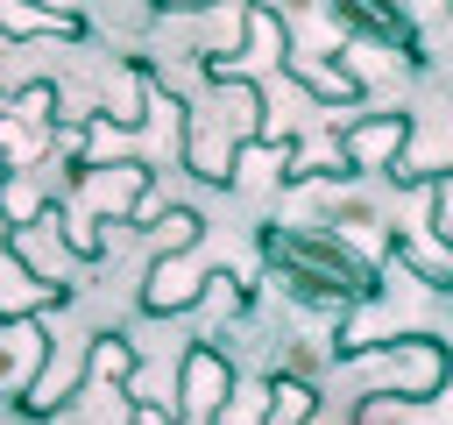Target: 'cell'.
Listing matches in <instances>:
<instances>
[{"mask_svg": "<svg viewBox=\"0 0 453 425\" xmlns=\"http://www.w3.org/2000/svg\"><path fill=\"white\" fill-rule=\"evenodd\" d=\"M255 248H262V269L283 298L311 305V312H361L382 298V276L368 255H354L340 234L326 227H297V220H262L255 227Z\"/></svg>", "mask_w": 453, "mask_h": 425, "instance_id": "1", "label": "cell"}, {"mask_svg": "<svg viewBox=\"0 0 453 425\" xmlns=\"http://www.w3.org/2000/svg\"><path fill=\"white\" fill-rule=\"evenodd\" d=\"M333 361H389L396 390H382V397H396V404H432L446 390V375H453V354H446V340L432 326L382 333V340H333Z\"/></svg>", "mask_w": 453, "mask_h": 425, "instance_id": "2", "label": "cell"}, {"mask_svg": "<svg viewBox=\"0 0 453 425\" xmlns=\"http://www.w3.org/2000/svg\"><path fill=\"white\" fill-rule=\"evenodd\" d=\"M226 390H234V361H226V347L205 333V340H191L184 347V361H177V425L184 418H212L219 404H226Z\"/></svg>", "mask_w": 453, "mask_h": 425, "instance_id": "3", "label": "cell"}, {"mask_svg": "<svg viewBox=\"0 0 453 425\" xmlns=\"http://www.w3.org/2000/svg\"><path fill=\"white\" fill-rule=\"evenodd\" d=\"M333 142H340V177H361V170H389L396 149L411 142V113H368V120H333Z\"/></svg>", "mask_w": 453, "mask_h": 425, "instance_id": "4", "label": "cell"}, {"mask_svg": "<svg viewBox=\"0 0 453 425\" xmlns=\"http://www.w3.org/2000/svg\"><path fill=\"white\" fill-rule=\"evenodd\" d=\"M333 28H340V35H361V42H375V50L403 57V64H425V42H418V28H411V14H403V7L340 0V7H333Z\"/></svg>", "mask_w": 453, "mask_h": 425, "instance_id": "5", "label": "cell"}, {"mask_svg": "<svg viewBox=\"0 0 453 425\" xmlns=\"http://www.w3.org/2000/svg\"><path fill=\"white\" fill-rule=\"evenodd\" d=\"M276 71L283 78H297L311 99H326V106H354L361 99V78L347 71V64H319V57H297V50H283L276 57Z\"/></svg>", "mask_w": 453, "mask_h": 425, "instance_id": "6", "label": "cell"}, {"mask_svg": "<svg viewBox=\"0 0 453 425\" xmlns=\"http://www.w3.org/2000/svg\"><path fill=\"white\" fill-rule=\"evenodd\" d=\"M198 298H205V276L184 269L177 255H163V262L149 269V283H142V312H156V319H163V312H191Z\"/></svg>", "mask_w": 453, "mask_h": 425, "instance_id": "7", "label": "cell"}, {"mask_svg": "<svg viewBox=\"0 0 453 425\" xmlns=\"http://www.w3.org/2000/svg\"><path fill=\"white\" fill-rule=\"evenodd\" d=\"M389 255H396V262H403V269H411V276H418L425 290H453V262H446L439 248H425V241L396 234V241H389Z\"/></svg>", "mask_w": 453, "mask_h": 425, "instance_id": "8", "label": "cell"}, {"mask_svg": "<svg viewBox=\"0 0 453 425\" xmlns=\"http://www.w3.org/2000/svg\"><path fill=\"white\" fill-rule=\"evenodd\" d=\"M212 425H269V382H234Z\"/></svg>", "mask_w": 453, "mask_h": 425, "instance_id": "9", "label": "cell"}, {"mask_svg": "<svg viewBox=\"0 0 453 425\" xmlns=\"http://www.w3.org/2000/svg\"><path fill=\"white\" fill-rule=\"evenodd\" d=\"M0 28L7 35H85L78 14H21V7H0Z\"/></svg>", "mask_w": 453, "mask_h": 425, "instance_id": "10", "label": "cell"}]
</instances>
